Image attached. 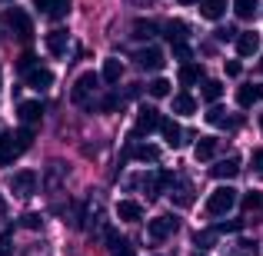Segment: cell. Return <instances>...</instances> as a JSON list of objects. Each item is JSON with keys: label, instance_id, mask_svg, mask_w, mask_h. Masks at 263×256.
Listing matches in <instances>:
<instances>
[{"label": "cell", "instance_id": "obj_45", "mask_svg": "<svg viewBox=\"0 0 263 256\" xmlns=\"http://www.w3.org/2000/svg\"><path fill=\"white\" fill-rule=\"evenodd\" d=\"M180 4H183V7H190V4H200V0H180Z\"/></svg>", "mask_w": 263, "mask_h": 256}, {"label": "cell", "instance_id": "obj_12", "mask_svg": "<svg viewBox=\"0 0 263 256\" xmlns=\"http://www.w3.org/2000/svg\"><path fill=\"white\" fill-rule=\"evenodd\" d=\"M143 183H147L150 196H160V193L167 190L170 183H174V173H170V170H154V173H150L147 180H143Z\"/></svg>", "mask_w": 263, "mask_h": 256}, {"label": "cell", "instance_id": "obj_46", "mask_svg": "<svg viewBox=\"0 0 263 256\" xmlns=\"http://www.w3.org/2000/svg\"><path fill=\"white\" fill-rule=\"evenodd\" d=\"M260 130H263V116H260Z\"/></svg>", "mask_w": 263, "mask_h": 256}, {"label": "cell", "instance_id": "obj_9", "mask_svg": "<svg viewBox=\"0 0 263 256\" xmlns=\"http://www.w3.org/2000/svg\"><path fill=\"white\" fill-rule=\"evenodd\" d=\"M134 60H137V67H140V70H160V67L167 64V60H163V53H160V47H143Z\"/></svg>", "mask_w": 263, "mask_h": 256}, {"label": "cell", "instance_id": "obj_37", "mask_svg": "<svg viewBox=\"0 0 263 256\" xmlns=\"http://www.w3.org/2000/svg\"><path fill=\"white\" fill-rule=\"evenodd\" d=\"M227 77H240V70H243V64H240V60H227Z\"/></svg>", "mask_w": 263, "mask_h": 256}, {"label": "cell", "instance_id": "obj_26", "mask_svg": "<svg viewBox=\"0 0 263 256\" xmlns=\"http://www.w3.org/2000/svg\"><path fill=\"white\" fill-rule=\"evenodd\" d=\"M47 50H50L53 57H60V53L67 50V30H50L47 33Z\"/></svg>", "mask_w": 263, "mask_h": 256}, {"label": "cell", "instance_id": "obj_32", "mask_svg": "<svg viewBox=\"0 0 263 256\" xmlns=\"http://www.w3.org/2000/svg\"><path fill=\"white\" fill-rule=\"evenodd\" d=\"M170 200H174V206H190L193 203V190L190 186H177V190L170 193Z\"/></svg>", "mask_w": 263, "mask_h": 256}, {"label": "cell", "instance_id": "obj_41", "mask_svg": "<svg viewBox=\"0 0 263 256\" xmlns=\"http://www.w3.org/2000/svg\"><path fill=\"white\" fill-rule=\"evenodd\" d=\"M233 230H240L237 220H227V223H220V233H233Z\"/></svg>", "mask_w": 263, "mask_h": 256}, {"label": "cell", "instance_id": "obj_34", "mask_svg": "<svg viewBox=\"0 0 263 256\" xmlns=\"http://www.w3.org/2000/svg\"><path fill=\"white\" fill-rule=\"evenodd\" d=\"M213 240H217V233H213V230H200V233H193V243H197L200 250H206Z\"/></svg>", "mask_w": 263, "mask_h": 256}, {"label": "cell", "instance_id": "obj_2", "mask_svg": "<svg viewBox=\"0 0 263 256\" xmlns=\"http://www.w3.org/2000/svg\"><path fill=\"white\" fill-rule=\"evenodd\" d=\"M4 24L10 27V33L17 40H27V44L33 40V20L27 17L24 7H7V10H4Z\"/></svg>", "mask_w": 263, "mask_h": 256}, {"label": "cell", "instance_id": "obj_31", "mask_svg": "<svg viewBox=\"0 0 263 256\" xmlns=\"http://www.w3.org/2000/svg\"><path fill=\"white\" fill-rule=\"evenodd\" d=\"M200 93H203L210 103H217L220 96H223V87H220L217 80H200Z\"/></svg>", "mask_w": 263, "mask_h": 256}, {"label": "cell", "instance_id": "obj_40", "mask_svg": "<svg viewBox=\"0 0 263 256\" xmlns=\"http://www.w3.org/2000/svg\"><path fill=\"white\" fill-rule=\"evenodd\" d=\"M120 107V96H107V100L100 103V110H117Z\"/></svg>", "mask_w": 263, "mask_h": 256}, {"label": "cell", "instance_id": "obj_4", "mask_svg": "<svg viewBox=\"0 0 263 256\" xmlns=\"http://www.w3.org/2000/svg\"><path fill=\"white\" fill-rule=\"evenodd\" d=\"M233 206H237V190H233V186H217V190L210 193V200H206V213H210V216H223Z\"/></svg>", "mask_w": 263, "mask_h": 256}, {"label": "cell", "instance_id": "obj_18", "mask_svg": "<svg viewBox=\"0 0 263 256\" xmlns=\"http://www.w3.org/2000/svg\"><path fill=\"white\" fill-rule=\"evenodd\" d=\"M27 87H33V90H50L53 87V70H47V67L30 70V73H27Z\"/></svg>", "mask_w": 263, "mask_h": 256}, {"label": "cell", "instance_id": "obj_33", "mask_svg": "<svg viewBox=\"0 0 263 256\" xmlns=\"http://www.w3.org/2000/svg\"><path fill=\"white\" fill-rule=\"evenodd\" d=\"M37 67H40L37 53H20V64H17V70L24 73V77H27V73H30V70H37Z\"/></svg>", "mask_w": 263, "mask_h": 256}, {"label": "cell", "instance_id": "obj_30", "mask_svg": "<svg viewBox=\"0 0 263 256\" xmlns=\"http://www.w3.org/2000/svg\"><path fill=\"white\" fill-rule=\"evenodd\" d=\"M170 87H174L170 80L157 77V80H150V84H147V93L154 96V100H163V96H170Z\"/></svg>", "mask_w": 263, "mask_h": 256}, {"label": "cell", "instance_id": "obj_44", "mask_svg": "<svg viewBox=\"0 0 263 256\" xmlns=\"http://www.w3.org/2000/svg\"><path fill=\"white\" fill-rule=\"evenodd\" d=\"M0 216H7V200L0 196Z\"/></svg>", "mask_w": 263, "mask_h": 256}, {"label": "cell", "instance_id": "obj_36", "mask_svg": "<svg viewBox=\"0 0 263 256\" xmlns=\"http://www.w3.org/2000/svg\"><path fill=\"white\" fill-rule=\"evenodd\" d=\"M257 206H263V196L260 193H247L243 196V210H257Z\"/></svg>", "mask_w": 263, "mask_h": 256}, {"label": "cell", "instance_id": "obj_47", "mask_svg": "<svg viewBox=\"0 0 263 256\" xmlns=\"http://www.w3.org/2000/svg\"><path fill=\"white\" fill-rule=\"evenodd\" d=\"M260 70H263V60H260Z\"/></svg>", "mask_w": 263, "mask_h": 256}, {"label": "cell", "instance_id": "obj_23", "mask_svg": "<svg viewBox=\"0 0 263 256\" xmlns=\"http://www.w3.org/2000/svg\"><path fill=\"white\" fill-rule=\"evenodd\" d=\"M163 30H167V40L170 44H186V33H190V27L183 24V20H167V27H163Z\"/></svg>", "mask_w": 263, "mask_h": 256}, {"label": "cell", "instance_id": "obj_19", "mask_svg": "<svg viewBox=\"0 0 263 256\" xmlns=\"http://www.w3.org/2000/svg\"><path fill=\"white\" fill-rule=\"evenodd\" d=\"M120 77H123V64L117 57H107V60H103V67H100V80L110 87V84H117Z\"/></svg>", "mask_w": 263, "mask_h": 256}, {"label": "cell", "instance_id": "obj_6", "mask_svg": "<svg viewBox=\"0 0 263 256\" xmlns=\"http://www.w3.org/2000/svg\"><path fill=\"white\" fill-rule=\"evenodd\" d=\"M203 120L210 123V127H220V130H237L240 123H243L237 113H230V110L220 107V103H210V110L203 113Z\"/></svg>", "mask_w": 263, "mask_h": 256}, {"label": "cell", "instance_id": "obj_8", "mask_svg": "<svg viewBox=\"0 0 263 256\" xmlns=\"http://www.w3.org/2000/svg\"><path fill=\"white\" fill-rule=\"evenodd\" d=\"M10 193H13V196H20V200L33 196V193H37V173H33V170L13 173V176H10Z\"/></svg>", "mask_w": 263, "mask_h": 256}, {"label": "cell", "instance_id": "obj_1", "mask_svg": "<svg viewBox=\"0 0 263 256\" xmlns=\"http://www.w3.org/2000/svg\"><path fill=\"white\" fill-rule=\"evenodd\" d=\"M33 143V133L30 130H7V133H0V167H10L13 160H17L20 153H24L27 147Z\"/></svg>", "mask_w": 263, "mask_h": 256}, {"label": "cell", "instance_id": "obj_24", "mask_svg": "<svg viewBox=\"0 0 263 256\" xmlns=\"http://www.w3.org/2000/svg\"><path fill=\"white\" fill-rule=\"evenodd\" d=\"M227 10V0H200V13L203 20H220Z\"/></svg>", "mask_w": 263, "mask_h": 256}, {"label": "cell", "instance_id": "obj_16", "mask_svg": "<svg viewBox=\"0 0 263 256\" xmlns=\"http://www.w3.org/2000/svg\"><path fill=\"white\" fill-rule=\"evenodd\" d=\"M237 173H240V160H233V156H230V160H217L210 167V176L213 180H233Z\"/></svg>", "mask_w": 263, "mask_h": 256}, {"label": "cell", "instance_id": "obj_29", "mask_svg": "<svg viewBox=\"0 0 263 256\" xmlns=\"http://www.w3.org/2000/svg\"><path fill=\"white\" fill-rule=\"evenodd\" d=\"M160 133H163V140H167V143H170V147H174V150L180 147V143H183V133H180V127H177L174 120H163Z\"/></svg>", "mask_w": 263, "mask_h": 256}, {"label": "cell", "instance_id": "obj_5", "mask_svg": "<svg viewBox=\"0 0 263 256\" xmlns=\"http://www.w3.org/2000/svg\"><path fill=\"white\" fill-rule=\"evenodd\" d=\"M177 230H180V220L174 216V213H163V216H154V220L147 223V237L154 240V243H163V240H170Z\"/></svg>", "mask_w": 263, "mask_h": 256}, {"label": "cell", "instance_id": "obj_7", "mask_svg": "<svg viewBox=\"0 0 263 256\" xmlns=\"http://www.w3.org/2000/svg\"><path fill=\"white\" fill-rule=\"evenodd\" d=\"M160 127H163V116L157 113L154 107H140V113H137V127H134L130 136H150L154 130H160Z\"/></svg>", "mask_w": 263, "mask_h": 256}, {"label": "cell", "instance_id": "obj_17", "mask_svg": "<svg viewBox=\"0 0 263 256\" xmlns=\"http://www.w3.org/2000/svg\"><path fill=\"white\" fill-rule=\"evenodd\" d=\"M263 100V84H243L237 90V103L240 107H253V103Z\"/></svg>", "mask_w": 263, "mask_h": 256}, {"label": "cell", "instance_id": "obj_14", "mask_svg": "<svg viewBox=\"0 0 263 256\" xmlns=\"http://www.w3.org/2000/svg\"><path fill=\"white\" fill-rule=\"evenodd\" d=\"M260 50V33L257 30H247L237 37V53L240 57H253V53Z\"/></svg>", "mask_w": 263, "mask_h": 256}, {"label": "cell", "instance_id": "obj_35", "mask_svg": "<svg viewBox=\"0 0 263 256\" xmlns=\"http://www.w3.org/2000/svg\"><path fill=\"white\" fill-rule=\"evenodd\" d=\"M20 223L30 226V230H44V216H40V213H27V216L20 220Z\"/></svg>", "mask_w": 263, "mask_h": 256}, {"label": "cell", "instance_id": "obj_3", "mask_svg": "<svg viewBox=\"0 0 263 256\" xmlns=\"http://www.w3.org/2000/svg\"><path fill=\"white\" fill-rule=\"evenodd\" d=\"M97 90H100V73H80V77L73 80L70 100L77 103V107H90V100H93Z\"/></svg>", "mask_w": 263, "mask_h": 256}, {"label": "cell", "instance_id": "obj_15", "mask_svg": "<svg viewBox=\"0 0 263 256\" xmlns=\"http://www.w3.org/2000/svg\"><path fill=\"white\" fill-rule=\"evenodd\" d=\"M17 116H20V123H37L40 116H44V103L40 100H24L17 107Z\"/></svg>", "mask_w": 263, "mask_h": 256}, {"label": "cell", "instance_id": "obj_11", "mask_svg": "<svg viewBox=\"0 0 263 256\" xmlns=\"http://www.w3.org/2000/svg\"><path fill=\"white\" fill-rule=\"evenodd\" d=\"M107 250H110V256H137L134 243H130V240H123L117 230H107Z\"/></svg>", "mask_w": 263, "mask_h": 256}, {"label": "cell", "instance_id": "obj_27", "mask_svg": "<svg viewBox=\"0 0 263 256\" xmlns=\"http://www.w3.org/2000/svg\"><path fill=\"white\" fill-rule=\"evenodd\" d=\"M177 80H180V87L186 90V87L197 84V80H203V73H200L197 64H183V67H180V77H177Z\"/></svg>", "mask_w": 263, "mask_h": 256}, {"label": "cell", "instance_id": "obj_21", "mask_svg": "<svg viewBox=\"0 0 263 256\" xmlns=\"http://www.w3.org/2000/svg\"><path fill=\"white\" fill-rule=\"evenodd\" d=\"M157 33H160V24H157V20H147V17L134 20V37L137 40H154Z\"/></svg>", "mask_w": 263, "mask_h": 256}, {"label": "cell", "instance_id": "obj_43", "mask_svg": "<svg viewBox=\"0 0 263 256\" xmlns=\"http://www.w3.org/2000/svg\"><path fill=\"white\" fill-rule=\"evenodd\" d=\"M10 253V237H0V256Z\"/></svg>", "mask_w": 263, "mask_h": 256}, {"label": "cell", "instance_id": "obj_22", "mask_svg": "<svg viewBox=\"0 0 263 256\" xmlns=\"http://www.w3.org/2000/svg\"><path fill=\"white\" fill-rule=\"evenodd\" d=\"M170 107H174V113H180V116H190V113H197V96L183 90V93L174 96V103H170Z\"/></svg>", "mask_w": 263, "mask_h": 256}, {"label": "cell", "instance_id": "obj_10", "mask_svg": "<svg viewBox=\"0 0 263 256\" xmlns=\"http://www.w3.org/2000/svg\"><path fill=\"white\" fill-rule=\"evenodd\" d=\"M127 156H134V160H140V163H157L160 160V147H154V143H130Z\"/></svg>", "mask_w": 263, "mask_h": 256}, {"label": "cell", "instance_id": "obj_39", "mask_svg": "<svg viewBox=\"0 0 263 256\" xmlns=\"http://www.w3.org/2000/svg\"><path fill=\"white\" fill-rule=\"evenodd\" d=\"M253 173H257V176H263V150H257V153H253Z\"/></svg>", "mask_w": 263, "mask_h": 256}, {"label": "cell", "instance_id": "obj_42", "mask_svg": "<svg viewBox=\"0 0 263 256\" xmlns=\"http://www.w3.org/2000/svg\"><path fill=\"white\" fill-rule=\"evenodd\" d=\"M217 40H223V44H227V40H237V37H233V30H230V27H223V30L217 33Z\"/></svg>", "mask_w": 263, "mask_h": 256}, {"label": "cell", "instance_id": "obj_38", "mask_svg": "<svg viewBox=\"0 0 263 256\" xmlns=\"http://www.w3.org/2000/svg\"><path fill=\"white\" fill-rule=\"evenodd\" d=\"M174 53H177L180 60H183V64H190V44H177V47H174Z\"/></svg>", "mask_w": 263, "mask_h": 256}, {"label": "cell", "instance_id": "obj_28", "mask_svg": "<svg viewBox=\"0 0 263 256\" xmlns=\"http://www.w3.org/2000/svg\"><path fill=\"white\" fill-rule=\"evenodd\" d=\"M213 153H217V140L213 136H197V160H213Z\"/></svg>", "mask_w": 263, "mask_h": 256}, {"label": "cell", "instance_id": "obj_25", "mask_svg": "<svg viewBox=\"0 0 263 256\" xmlns=\"http://www.w3.org/2000/svg\"><path fill=\"white\" fill-rule=\"evenodd\" d=\"M257 7H260V0H233V13H237V20H253V17H257Z\"/></svg>", "mask_w": 263, "mask_h": 256}, {"label": "cell", "instance_id": "obj_13", "mask_svg": "<svg viewBox=\"0 0 263 256\" xmlns=\"http://www.w3.org/2000/svg\"><path fill=\"white\" fill-rule=\"evenodd\" d=\"M33 4H37L47 17H53V20H64L67 13H70V0H33Z\"/></svg>", "mask_w": 263, "mask_h": 256}, {"label": "cell", "instance_id": "obj_20", "mask_svg": "<svg viewBox=\"0 0 263 256\" xmlns=\"http://www.w3.org/2000/svg\"><path fill=\"white\" fill-rule=\"evenodd\" d=\"M117 216H120L123 223H137V220L143 216V206L134 203V200H120V203H117Z\"/></svg>", "mask_w": 263, "mask_h": 256}]
</instances>
